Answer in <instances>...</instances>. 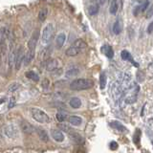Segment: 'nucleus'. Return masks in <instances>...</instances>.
Wrapping results in <instances>:
<instances>
[{
    "instance_id": "obj_31",
    "label": "nucleus",
    "mask_w": 153,
    "mask_h": 153,
    "mask_svg": "<svg viewBox=\"0 0 153 153\" xmlns=\"http://www.w3.org/2000/svg\"><path fill=\"white\" fill-rule=\"evenodd\" d=\"M50 53H51V47H48L46 49L42 52V59L43 60H48L49 59V56H50Z\"/></svg>"
},
{
    "instance_id": "obj_3",
    "label": "nucleus",
    "mask_w": 153,
    "mask_h": 153,
    "mask_svg": "<svg viewBox=\"0 0 153 153\" xmlns=\"http://www.w3.org/2000/svg\"><path fill=\"white\" fill-rule=\"evenodd\" d=\"M31 114L33 119L36 121L37 123H46L50 122V117L48 116V114L45 113L43 110L39 108H31Z\"/></svg>"
},
{
    "instance_id": "obj_7",
    "label": "nucleus",
    "mask_w": 153,
    "mask_h": 153,
    "mask_svg": "<svg viewBox=\"0 0 153 153\" xmlns=\"http://www.w3.org/2000/svg\"><path fill=\"white\" fill-rule=\"evenodd\" d=\"M24 56H25V53H24V48L23 46H19L18 49L16 51V56H14V68L16 71L20 69L21 64L23 63V59H24Z\"/></svg>"
},
{
    "instance_id": "obj_9",
    "label": "nucleus",
    "mask_w": 153,
    "mask_h": 153,
    "mask_svg": "<svg viewBox=\"0 0 153 153\" xmlns=\"http://www.w3.org/2000/svg\"><path fill=\"white\" fill-rule=\"evenodd\" d=\"M38 38H39V32H38V30H36L32 35L30 40L28 42V50L29 51H36V47L37 44Z\"/></svg>"
},
{
    "instance_id": "obj_10",
    "label": "nucleus",
    "mask_w": 153,
    "mask_h": 153,
    "mask_svg": "<svg viewBox=\"0 0 153 153\" xmlns=\"http://www.w3.org/2000/svg\"><path fill=\"white\" fill-rule=\"evenodd\" d=\"M20 129L23 133L25 134H32L33 132H36V127L33 126L32 123H30L27 121H21L20 123Z\"/></svg>"
},
{
    "instance_id": "obj_33",
    "label": "nucleus",
    "mask_w": 153,
    "mask_h": 153,
    "mask_svg": "<svg viewBox=\"0 0 153 153\" xmlns=\"http://www.w3.org/2000/svg\"><path fill=\"white\" fill-rule=\"evenodd\" d=\"M112 124L111 126H113V127H115L116 129H118V130H120V131H123L124 130V126H123L122 123H118V122H113V123H111Z\"/></svg>"
},
{
    "instance_id": "obj_6",
    "label": "nucleus",
    "mask_w": 153,
    "mask_h": 153,
    "mask_svg": "<svg viewBox=\"0 0 153 153\" xmlns=\"http://www.w3.org/2000/svg\"><path fill=\"white\" fill-rule=\"evenodd\" d=\"M53 33H54V25H53V23L47 24L42 31V42L44 44H47V43L50 42Z\"/></svg>"
},
{
    "instance_id": "obj_15",
    "label": "nucleus",
    "mask_w": 153,
    "mask_h": 153,
    "mask_svg": "<svg viewBox=\"0 0 153 153\" xmlns=\"http://www.w3.org/2000/svg\"><path fill=\"white\" fill-rule=\"evenodd\" d=\"M68 122L70 124H72V126H79L82 123V119H81L79 116H76V115H74V116H70L68 118Z\"/></svg>"
},
{
    "instance_id": "obj_29",
    "label": "nucleus",
    "mask_w": 153,
    "mask_h": 153,
    "mask_svg": "<svg viewBox=\"0 0 153 153\" xmlns=\"http://www.w3.org/2000/svg\"><path fill=\"white\" fill-rule=\"evenodd\" d=\"M105 86H106V74H105V72H102L100 76V87L104 89Z\"/></svg>"
},
{
    "instance_id": "obj_38",
    "label": "nucleus",
    "mask_w": 153,
    "mask_h": 153,
    "mask_svg": "<svg viewBox=\"0 0 153 153\" xmlns=\"http://www.w3.org/2000/svg\"><path fill=\"white\" fill-rule=\"evenodd\" d=\"M152 28H153V24L149 23V25L147 27V33H152Z\"/></svg>"
},
{
    "instance_id": "obj_20",
    "label": "nucleus",
    "mask_w": 153,
    "mask_h": 153,
    "mask_svg": "<svg viewBox=\"0 0 153 153\" xmlns=\"http://www.w3.org/2000/svg\"><path fill=\"white\" fill-rule=\"evenodd\" d=\"M69 138L71 139V140H73L76 143H82L84 142V139L81 137L79 134H78L75 131L69 134Z\"/></svg>"
},
{
    "instance_id": "obj_23",
    "label": "nucleus",
    "mask_w": 153,
    "mask_h": 153,
    "mask_svg": "<svg viewBox=\"0 0 153 153\" xmlns=\"http://www.w3.org/2000/svg\"><path fill=\"white\" fill-rule=\"evenodd\" d=\"M69 104H70V106L73 107V108H79L81 106V100L79 98L74 97V98L70 99Z\"/></svg>"
},
{
    "instance_id": "obj_37",
    "label": "nucleus",
    "mask_w": 153,
    "mask_h": 153,
    "mask_svg": "<svg viewBox=\"0 0 153 153\" xmlns=\"http://www.w3.org/2000/svg\"><path fill=\"white\" fill-rule=\"evenodd\" d=\"M110 147H111L112 150H116L118 148V143L116 142H111L110 143Z\"/></svg>"
},
{
    "instance_id": "obj_34",
    "label": "nucleus",
    "mask_w": 153,
    "mask_h": 153,
    "mask_svg": "<svg viewBox=\"0 0 153 153\" xmlns=\"http://www.w3.org/2000/svg\"><path fill=\"white\" fill-rule=\"evenodd\" d=\"M19 87H20V84H19V83H13V84L9 87L8 90H9V91H11V92H12V91H16V90L19 89Z\"/></svg>"
},
{
    "instance_id": "obj_11",
    "label": "nucleus",
    "mask_w": 153,
    "mask_h": 153,
    "mask_svg": "<svg viewBox=\"0 0 153 153\" xmlns=\"http://www.w3.org/2000/svg\"><path fill=\"white\" fill-rule=\"evenodd\" d=\"M57 65H59V62H57L56 59H49L48 60H46V66L45 68L47 71L49 72H53L56 69H57Z\"/></svg>"
},
{
    "instance_id": "obj_28",
    "label": "nucleus",
    "mask_w": 153,
    "mask_h": 153,
    "mask_svg": "<svg viewBox=\"0 0 153 153\" xmlns=\"http://www.w3.org/2000/svg\"><path fill=\"white\" fill-rule=\"evenodd\" d=\"M26 76H27V79H32L33 81H38V80H39V76H38L36 73V72H33V71H28L27 73H26Z\"/></svg>"
},
{
    "instance_id": "obj_13",
    "label": "nucleus",
    "mask_w": 153,
    "mask_h": 153,
    "mask_svg": "<svg viewBox=\"0 0 153 153\" xmlns=\"http://www.w3.org/2000/svg\"><path fill=\"white\" fill-rule=\"evenodd\" d=\"M35 52L36 51H27V53L25 54V56H24V65L25 66H28L29 64L31 63L32 60L33 59V57H35Z\"/></svg>"
},
{
    "instance_id": "obj_12",
    "label": "nucleus",
    "mask_w": 153,
    "mask_h": 153,
    "mask_svg": "<svg viewBox=\"0 0 153 153\" xmlns=\"http://www.w3.org/2000/svg\"><path fill=\"white\" fill-rule=\"evenodd\" d=\"M51 136L56 142H59V143L63 142L64 139H65L63 133H62L61 131H57V130H52L51 131Z\"/></svg>"
},
{
    "instance_id": "obj_4",
    "label": "nucleus",
    "mask_w": 153,
    "mask_h": 153,
    "mask_svg": "<svg viewBox=\"0 0 153 153\" xmlns=\"http://www.w3.org/2000/svg\"><path fill=\"white\" fill-rule=\"evenodd\" d=\"M123 92H124V89L122 87V85L120 84L118 81L112 83L111 88H110V94H111V97L113 98L115 102H118V100L123 97Z\"/></svg>"
},
{
    "instance_id": "obj_16",
    "label": "nucleus",
    "mask_w": 153,
    "mask_h": 153,
    "mask_svg": "<svg viewBox=\"0 0 153 153\" xmlns=\"http://www.w3.org/2000/svg\"><path fill=\"white\" fill-rule=\"evenodd\" d=\"M36 131L37 132V135L39 137V139L43 142H48L49 141V135H48L47 131L45 129H42V128H39V129H36Z\"/></svg>"
},
{
    "instance_id": "obj_32",
    "label": "nucleus",
    "mask_w": 153,
    "mask_h": 153,
    "mask_svg": "<svg viewBox=\"0 0 153 153\" xmlns=\"http://www.w3.org/2000/svg\"><path fill=\"white\" fill-rule=\"evenodd\" d=\"M56 120L59 122L62 123V122H64L66 120V115L64 113H62V112H57L56 115Z\"/></svg>"
},
{
    "instance_id": "obj_22",
    "label": "nucleus",
    "mask_w": 153,
    "mask_h": 153,
    "mask_svg": "<svg viewBox=\"0 0 153 153\" xmlns=\"http://www.w3.org/2000/svg\"><path fill=\"white\" fill-rule=\"evenodd\" d=\"M102 51L103 52V54L106 56L108 59H112L113 56H114V52L112 50V48L110 47L109 45H104L102 48Z\"/></svg>"
},
{
    "instance_id": "obj_8",
    "label": "nucleus",
    "mask_w": 153,
    "mask_h": 153,
    "mask_svg": "<svg viewBox=\"0 0 153 153\" xmlns=\"http://www.w3.org/2000/svg\"><path fill=\"white\" fill-rule=\"evenodd\" d=\"M2 131H3V134L7 138H16L17 137L18 135V129L16 126H13V124H7V126H5L3 128H2Z\"/></svg>"
},
{
    "instance_id": "obj_18",
    "label": "nucleus",
    "mask_w": 153,
    "mask_h": 153,
    "mask_svg": "<svg viewBox=\"0 0 153 153\" xmlns=\"http://www.w3.org/2000/svg\"><path fill=\"white\" fill-rule=\"evenodd\" d=\"M99 11H100V5L97 2L91 4L88 8V13L91 16H96V14H98Z\"/></svg>"
},
{
    "instance_id": "obj_1",
    "label": "nucleus",
    "mask_w": 153,
    "mask_h": 153,
    "mask_svg": "<svg viewBox=\"0 0 153 153\" xmlns=\"http://www.w3.org/2000/svg\"><path fill=\"white\" fill-rule=\"evenodd\" d=\"M7 38H8V30L6 27L0 28V64L4 63L7 55Z\"/></svg>"
},
{
    "instance_id": "obj_5",
    "label": "nucleus",
    "mask_w": 153,
    "mask_h": 153,
    "mask_svg": "<svg viewBox=\"0 0 153 153\" xmlns=\"http://www.w3.org/2000/svg\"><path fill=\"white\" fill-rule=\"evenodd\" d=\"M14 56H16V48H14L13 38V36H11L10 37V43H9V53L7 56L9 70H11L14 64Z\"/></svg>"
},
{
    "instance_id": "obj_35",
    "label": "nucleus",
    "mask_w": 153,
    "mask_h": 153,
    "mask_svg": "<svg viewBox=\"0 0 153 153\" xmlns=\"http://www.w3.org/2000/svg\"><path fill=\"white\" fill-rule=\"evenodd\" d=\"M49 84H50V80L48 79H43V81H42V83H41L42 87L44 88V89H47L48 87H49Z\"/></svg>"
},
{
    "instance_id": "obj_30",
    "label": "nucleus",
    "mask_w": 153,
    "mask_h": 153,
    "mask_svg": "<svg viewBox=\"0 0 153 153\" xmlns=\"http://www.w3.org/2000/svg\"><path fill=\"white\" fill-rule=\"evenodd\" d=\"M121 56H122V59H123V60H130V61H133L132 56H131V55H130V53H129L128 51H126V50L122 51V53H121Z\"/></svg>"
},
{
    "instance_id": "obj_25",
    "label": "nucleus",
    "mask_w": 153,
    "mask_h": 153,
    "mask_svg": "<svg viewBox=\"0 0 153 153\" xmlns=\"http://www.w3.org/2000/svg\"><path fill=\"white\" fill-rule=\"evenodd\" d=\"M109 12L111 14H116L118 12V0H111L109 7Z\"/></svg>"
},
{
    "instance_id": "obj_36",
    "label": "nucleus",
    "mask_w": 153,
    "mask_h": 153,
    "mask_svg": "<svg viewBox=\"0 0 153 153\" xmlns=\"http://www.w3.org/2000/svg\"><path fill=\"white\" fill-rule=\"evenodd\" d=\"M14 98L13 97V98H11V100H10V103H9V105H8V108L9 109H11V108H13L14 105H16V102H14Z\"/></svg>"
},
{
    "instance_id": "obj_40",
    "label": "nucleus",
    "mask_w": 153,
    "mask_h": 153,
    "mask_svg": "<svg viewBox=\"0 0 153 153\" xmlns=\"http://www.w3.org/2000/svg\"><path fill=\"white\" fill-rule=\"evenodd\" d=\"M97 3L99 5H103L105 3V0H97Z\"/></svg>"
},
{
    "instance_id": "obj_14",
    "label": "nucleus",
    "mask_w": 153,
    "mask_h": 153,
    "mask_svg": "<svg viewBox=\"0 0 153 153\" xmlns=\"http://www.w3.org/2000/svg\"><path fill=\"white\" fill-rule=\"evenodd\" d=\"M79 74V69L78 67H71L68 70L66 71L65 73V76L67 79H70V78H74V76H76Z\"/></svg>"
},
{
    "instance_id": "obj_27",
    "label": "nucleus",
    "mask_w": 153,
    "mask_h": 153,
    "mask_svg": "<svg viewBox=\"0 0 153 153\" xmlns=\"http://www.w3.org/2000/svg\"><path fill=\"white\" fill-rule=\"evenodd\" d=\"M86 43L82 40V39H76L74 43H73V47H76L78 48V49H80L81 51H82L83 49H85L86 48Z\"/></svg>"
},
{
    "instance_id": "obj_26",
    "label": "nucleus",
    "mask_w": 153,
    "mask_h": 153,
    "mask_svg": "<svg viewBox=\"0 0 153 153\" xmlns=\"http://www.w3.org/2000/svg\"><path fill=\"white\" fill-rule=\"evenodd\" d=\"M57 127H59L60 130H62V132H66V133H72V132H74V129L70 127L68 124H65V123H59V126H57Z\"/></svg>"
},
{
    "instance_id": "obj_17",
    "label": "nucleus",
    "mask_w": 153,
    "mask_h": 153,
    "mask_svg": "<svg viewBox=\"0 0 153 153\" xmlns=\"http://www.w3.org/2000/svg\"><path fill=\"white\" fill-rule=\"evenodd\" d=\"M48 13H49V10L46 7H43L39 10V12H38V20L40 22H43L45 21V19L47 18V16H48Z\"/></svg>"
},
{
    "instance_id": "obj_24",
    "label": "nucleus",
    "mask_w": 153,
    "mask_h": 153,
    "mask_svg": "<svg viewBox=\"0 0 153 153\" xmlns=\"http://www.w3.org/2000/svg\"><path fill=\"white\" fill-rule=\"evenodd\" d=\"M122 29H123V27H122L121 20H120V19H117L113 25V33L115 35H120V33H122Z\"/></svg>"
},
{
    "instance_id": "obj_2",
    "label": "nucleus",
    "mask_w": 153,
    "mask_h": 153,
    "mask_svg": "<svg viewBox=\"0 0 153 153\" xmlns=\"http://www.w3.org/2000/svg\"><path fill=\"white\" fill-rule=\"evenodd\" d=\"M94 85L93 80L89 79H76L73 80L70 84V88L75 91H80V90H86L92 88Z\"/></svg>"
},
{
    "instance_id": "obj_19",
    "label": "nucleus",
    "mask_w": 153,
    "mask_h": 153,
    "mask_svg": "<svg viewBox=\"0 0 153 153\" xmlns=\"http://www.w3.org/2000/svg\"><path fill=\"white\" fill-rule=\"evenodd\" d=\"M80 53H81V50L80 49H78V48L73 47V46L68 48V49L65 51L66 56H76L79 55Z\"/></svg>"
},
{
    "instance_id": "obj_21",
    "label": "nucleus",
    "mask_w": 153,
    "mask_h": 153,
    "mask_svg": "<svg viewBox=\"0 0 153 153\" xmlns=\"http://www.w3.org/2000/svg\"><path fill=\"white\" fill-rule=\"evenodd\" d=\"M65 40H66V36H65V33H60L59 35L56 36V43L57 48H61L62 46H63V45H64V43H65Z\"/></svg>"
},
{
    "instance_id": "obj_39",
    "label": "nucleus",
    "mask_w": 153,
    "mask_h": 153,
    "mask_svg": "<svg viewBox=\"0 0 153 153\" xmlns=\"http://www.w3.org/2000/svg\"><path fill=\"white\" fill-rule=\"evenodd\" d=\"M147 6H148V2H146V3H145L143 5V7H141L142 8V11H146V10L147 9Z\"/></svg>"
}]
</instances>
